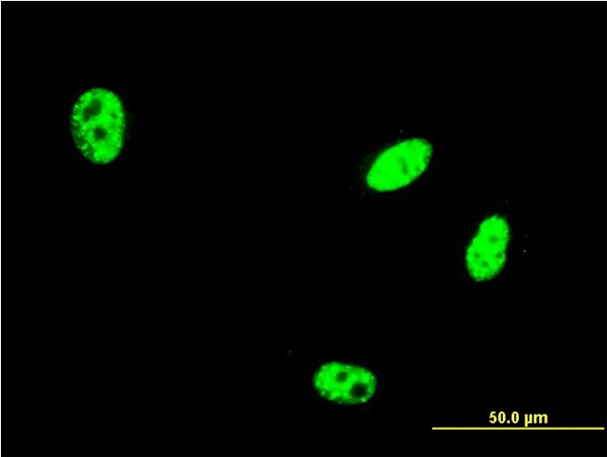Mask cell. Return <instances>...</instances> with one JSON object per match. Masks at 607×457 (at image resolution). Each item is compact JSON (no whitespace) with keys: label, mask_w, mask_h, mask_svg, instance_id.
I'll use <instances>...</instances> for the list:
<instances>
[{"label":"cell","mask_w":607,"mask_h":457,"mask_svg":"<svg viewBox=\"0 0 607 457\" xmlns=\"http://www.w3.org/2000/svg\"><path fill=\"white\" fill-rule=\"evenodd\" d=\"M309 397L346 416H367L384 399L388 387L385 365L369 357H318L306 372Z\"/></svg>","instance_id":"3"},{"label":"cell","mask_w":607,"mask_h":457,"mask_svg":"<svg viewBox=\"0 0 607 457\" xmlns=\"http://www.w3.org/2000/svg\"><path fill=\"white\" fill-rule=\"evenodd\" d=\"M84 96H85V98H94L95 97L92 90L89 91V93H85Z\"/></svg>","instance_id":"4"},{"label":"cell","mask_w":607,"mask_h":457,"mask_svg":"<svg viewBox=\"0 0 607 457\" xmlns=\"http://www.w3.org/2000/svg\"><path fill=\"white\" fill-rule=\"evenodd\" d=\"M83 104H84L85 109L89 108L91 106V103H88V102H83Z\"/></svg>","instance_id":"6"},{"label":"cell","mask_w":607,"mask_h":457,"mask_svg":"<svg viewBox=\"0 0 607 457\" xmlns=\"http://www.w3.org/2000/svg\"><path fill=\"white\" fill-rule=\"evenodd\" d=\"M533 250V237L508 198L478 208L458 233L455 282L467 291L498 288Z\"/></svg>","instance_id":"2"},{"label":"cell","mask_w":607,"mask_h":457,"mask_svg":"<svg viewBox=\"0 0 607 457\" xmlns=\"http://www.w3.org/2000/svg\"><path fill=\"white\" fill-rule=\"evenodd\" d=\"M80 120H81V118H80L78 115H73V116H72V121H73V122H76V123H77V122H79Z\"/></svg>","instance_id":"5"},{"label":"cell","mask_w":607,"mask_h":457,"mask_svg":"<svg viewBox=\"0 0 607 457\" xmlns=\"http://www.w3.org/2000/svg\"><path fill=\"white\" fill-rule=\"evenodd\" d=\"M446 147L419 128L390 131L345 158L341 167L359 202L401 203L415 199L446 170Z\"/></svg>","instance_id":"1"}]
</instances>
